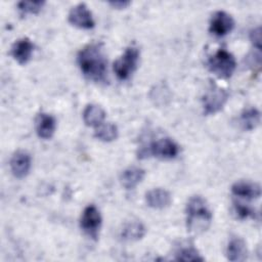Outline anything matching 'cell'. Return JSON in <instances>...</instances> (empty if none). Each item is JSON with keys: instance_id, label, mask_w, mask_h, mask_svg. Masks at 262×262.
Masks as SVG:
<instances>
[{"instance_id": "21", "label": "cell", "mask_w": 262, "mask_h": 262, "mask_svg": "<svg viewBox=\"0 0 262 262\" xmlns=\"http://www.w3.org/2000/svg\"><path fill=\"white\" fill-rule=\"evenodd\" d=\"M176 260L178 261H204L199 251L191 245H183L176 251Z\"/></svg>"}, {"instance_id": "4", "label": "cell", "mask_w": 262, "mask_h": 262, "mask_svg": "<svg viewBox=\"0 0 262 262\" xmlns=\"http://www.w3.org/2000/svg\"><path fill=\"white\" fill-rule=\"evenodd\" d=\"M208 68L217 77L226 79L233 74L236 68V61L229 51L220 48L209 57Z\"/></svg>"}, {"instance_id": "13", "label": "cell", "mask_w": 262, "mask_h": 262, "mask_svg": "<svg viewBox=\"0 0 262 262\" xmlns=\"http://www.w3.org/2000/svg\"><path fill=\"white\" fill-rule=\"evenodd\" d=\"M35 128L37 135L42 139H49L53 136L56 128V121L53 116L40 113L35 121Z\"/></svg>"}, {"instance_id": "17", "label": "cell", "mask_w": 262, "mask_h": 262, "mask_svg": "<svg viewBox=\"0 0 262 262\" xmlns=\"http://www.w3.org/2000/svg\"><path fill=\"white\" fill-rule=\"evenodd\" d=\"M144 175L145 171L143 169L139 167H129L122 172L120 181L126 189H133L143 180Z\"/></svg>"}, {"instance_id": "3", "label": "cell", "mask_w": 262, "mask_h": 262, "mask_svg": "<svg viewBox=\"0 0 262 262\" xmlns=\"http://www.w3.org/2000/svg\"><path fill=\"white\" fill-rule=\"evenodd\" d=\"M178 152V144L169 137H163L150 142L146 146H141L137 155L139 159L156 157L162 160H171L176 158Z\"/></svg>"}, {"instance_id": "8", "label": "cell", "mask_w": 262, "mask_h": 262, "mask_svg": "<svg viewBox=\"0 0 262 262\" xmlns=\"http://www.w3.org/2000/svg\"><path fill=\"white\" fill-rule=\"evenodd\" d=\"M69 21L80 29L89 30L95 26L93 16L85 3H79L73 6L68 15Z\"/></svg>"}, {"instance_id": "22", "label": "cell", "mask_w": 262, "mask_h": 262, "mask_svg": "<svg viewBox=\"0 0 262 262\" xmlns=\"http://www.w3.org/2000/svg\"><path fill=\"white\" fill-rule=\"evenodd\" d=\"M44 1H19L17 9L21 14H35L38 13L44 6Z\"/></svg>"}, {"instance_id": "12", "label": "cell", "mask_w": 262, "mask_h": 262, "mask_svg": "<svg viewBox=\"0 0 262 262\" xmlns=\"http://www.w3.org/2000/svg\"><path fill=\"white\" fill-rule=\"evenodd\" d=\"M33 51L34 44L29 38L16 40L11 47V55L19 64H26L31 59Z\"/></svg>"}, {"instance_id": "11", "label": "cell", "mask_w": 262, "mask_h": 262, "mask_svg": "<svg viewBox=\"0 0 262 262\" xmlns=\"http://www.w3.org/2000/svg\"><path fill=\"white\" fill-rule=\"evenodd\" d=\"M9 165L14 177L24 178L29 174L32 167L31 156L25 150H17L12 155Z\"/></svg>"}, {"instance_id": "18", "label": "cell", "mask_w": 262, "mask_h": 262, "mask_svg": "<svg viewBox=\"0 0 262 262\" xmlns=\"http://www.w3.org/2000/svg\"><path fill=\"white\" fill-rule=\"evenodd\" d=\"M105 119V112L104 110L97 105L90 103L86 105L83 111V121L89 127H98L103 123Z\"/></svg>"}, {"instance_id": "1", "label": "cell", "mask_w": 262, "mask_h": 262, "mask_svg": "<svg viewBox=\"0 0 262 262\" xmlns=\"http://www.w3.org/2000/svg\"><path fill=\"white\" fill-rule=\"evenodd\" d=\"M78 64L83 75L94 82H102L106 76V56L100 43H90L78 53Z\"/></svg>"}, {"instance_id": "9", "label": "cell", "mask_w": 262, "mask_h": 262, "mask_svg": "<svg viewBox=\"0 0 262 262\" xmlns=\"http://www.w3.org/2000/svg\"><path fill=\"white\" fill-rule=\"evenodd\" d=\"M233 27H234V20L232 16L226 11L218 10L211 17L209 31L217 37H223L228 33H230Z\"/></svg>"}, {"instance_id": "14", "label": "cell", "mask_w": 262, "mask_h": 262, "mask_svg": "<svg viewBox=\"0 0 262 262\" xmlns=\"http://www.w3.org/2000/svg\"><path fill=\"white\" fill-rule=\"evenodd\" d=\"M145 202L152 209H165L170 206L172 196L170 192L164 188H154L145 193Z\"/></svg>"}, {"instance_id": "5", "label": "cell", "mask_w": 262, "mask_h": 262, "mask_svg": "<svg viewBox=\"0 0 262 262\" xmlns=\"http://www.w3.org/2000/svg\"><path fill=\"white\" fill-rule=\"evenodd\" d=\"M229 93L226 89L211 83L202 97L203 110L206 115H214L220 112L227 102Z\"/></svg>"}, {"instance_id": "24", "label": "cell", "mask_w": 262, "mask_h": 262, "mask_svg": "<svg viewBox=\"0 0 262 262\" xmlns=\"http://www.w3.org/2000/svg\"><path fill=\"white\" fill-rule=\"evenodd\" d=\"M250 40L253 44V46L260 51L261 50V28L257 27L250 33Z\"/></svg>"}, {"instance_id": "16", "label": "cell", "mask_w": 262, "mask_h": 262, "mask_svg": "<svg viewBox=\"0 0 262 262\" xmlns=\"http://www.w3.org/2000/svg\"><path fill=\"white\" fill-rule=\"evenodd\" d=\"M145 226L139 220L127 221L121 229V237L127 242H136L141 239L145 234Z\"/></svg>"}, {"instance_id": "2", "label": "cell", "mask_w": 262, "mask_h": 262, "mask_svg": "<svg viewBox=\"0 0 262 262\" xmlns=\"http://www.w3.org/2000/svg\"><path fill=\"white\" fill-rule=\"evenodd\" d=\"M185 215L187 230L193 234L205 232L210 227L213 219L209 205L201 195H193L188 200Z\"/></svg>"}, {"instance_id": "10", "label": "cell", "mask_w": 262, "mask_h": 262, "mask_svg": "<svg viewBox=\"0 0 262 262\" xmlns=\"http://www.w3.org/2000/svg\"><path fill=\"white\" fill-rule=\"evenodd\" d=\"M231 193L238 200L253 201L260 198L261 186L256 182L241 180L231 186Z\"/></svg>"}, {"instance_id": "25", "label": "cell", "mask_w": 262, "mask_h": 262, "mask_svg": "<svg viewBox=\"0 0 262 262\" xmlns=\"http://www.w3.org/2000/svg\"><path fill=\"white\" fill-rule=\"evenodd\" d=\"M108 4L114 7V8H117V9H122V8H126L127 6L130 5V2L129 1H126V0H115V1H110Z\"/></svg>"}, {"instance_id": "23", "label": "cell", "mask_w": 262, "mask_h": 262, "mask_svg": "<svg viewBox=\"0 0 262 262\" xmlns=\"http://www.w3.org/2000/svg\"><path fill=\"white\" fill-rule=\"evenodd\" d=\"M233 210L239 219H248V218H255L256 217V211L254 208H252L249 205H246L245 203H242L239 201L233 202Z\"/></svg>"}, {"instance_id": "6", "label": "cell", "mask_w": 262, "mask_h": 262, "mask_svg": "<svg viewBox=\"0 0 262 262\" xmlns=\"http://www.w3.org/2000/svg\"><path fill=\"white\" fill-rule=\"evenodd\" d=\"M139 50L135 46H129L124 53L114 62V71L120 80H127L137 68Z\"/></svg>"}, {"instance_id": "20", "label": "cell", "mask_w": 262, "mask_h": 262, "mask_svg": "<svg viewBox=\"0 0 262 262\" xmlns=\"http://www.w3.org/2000/svg\"><path fill=\"white\" fill-rule=\"evenodd\" d=\"M118 128L115 124L112 123H106V124H101L98 127L95 128L94 131V136L104 142H110L115 140L118 137Z\"/></svg>"}, {"instance_id": "15", "label": "cell", "mask_w": 262, "mask_h": 262, "mask_svg": "<svg viewBox=\"0 0 262 262\" xmlns=\"http://www.w3.org/2000/svg\"><path fill=\"white\" fill-rule=\"evenodd\" d=\"M248 256V249L245 241L241 237H231L226 247V257L229 261H245Z\"/></svg>"}, {"instance_id": "19", "label": "cell", "mask_w": 262, "mask_h": 262, "mask_svg": "<svg viewBox=\"0 0 262 262\" xmlns=\"http://www.w3.org/2000/svg\"><path fill=\"white\" fill-rule=\"evenodd\" d=\"M260 119V112L256 107H248L242 112L239 116V123L243 129L251 131L259 125Z\"/></svg>"}, {"instance_id": "7", "label": "cell", "mask_w": 262, "mask_h": 262, "mask_svg": "<svg viewBox=\"0 0 262 262\" xmlns=\"http://www.w3.org/2000/svg\"><path fill=\"white\" fill-rule=\"evenodd\" d=\"M101 221L102 219L99 210L94 205H88L81 215L80 226L88 236L97 238Z\"/></svg>"}]
</instances>
